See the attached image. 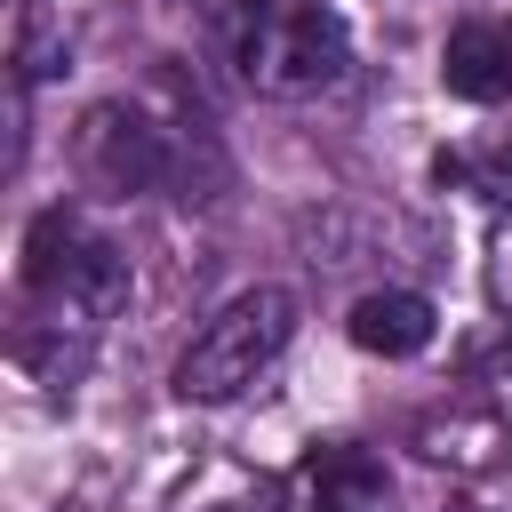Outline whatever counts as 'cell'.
Returning a JSON list of instances; mask_svg holds the SVG:
<instances>
[{
  "label": "cell",
  "instance_id": "1",
  "mask_svg": "<svg viewBox=\"0 0 512 512\" xmlns=\"http://www.w3.org/2000/svg\"><path fill=\"white\" fill-rule=\"evenodd\" d=\"M232 64L256 96H320L352 64V32L328 0H240L232 16Z\"/></svg>",
  "mask_w": 512,
  "mask_h": 512
},
{
  "label": "cell",
  "instance_id": "2",
  "mask_svg": "<svg viewBox=\"0 0 512 512\" xmlns=\"http://www.w3.org/2000/svg\"><path fill=\"white\" fill-rule=\"evenodd\" d=\"M288 336H296V296L272 288V280H264V288H240V296H224V304L200 320V336L176 352L168 392L192 400V408L240 400V392L288 352Z\"/></svg>",
  "mask_w": 512,
  "mask_h": 512
},
{
  "label": "cell",
  "instance_id": "3",
  "mask_svg": "<svg viewBox=\"0 0 512 512\" xmlns=\"http://www.w3.org/2000/svg\"><path fill=\"white\" fill-rule=\"evenodd\" d=\"M80 168H88L104 192H160V184L184 176V152H176V128H160L144 104L104 96V104L80 120Z\"/></svg>",
  "mask_w": 512,
  "mask_h": 512
},
{
  "label": "cell",
  "instance_id": "4",
  "mask_svg": "<svg viewBox=\"0 0 512 512\" xmlns=\"http://www.w3.org/2000/svg\"><path fill=\"white\" fill-rule=\"evenodd\" d=\"M440 88L464 104H504L512 96V16H464L440 40Z\"/></svg>",
  "mask_w": 512,
  "mask_h": 512
},
{
  "label": "cell",
  "instance_id": "5",
  "mask_svg": "<svg viewBox=\"0 0 512 512\" xmlns=\"http://www.w3.org/2000/svg\"><path fill=\"white\" fill-rule=\"evenodd\" d=\"M432 328H440V312H432V296H416V288H368V296L344 312V336H352L360 352H376V360H416V352L432 344Z\"/></svg>",
  "mask_w": 512,
  "mask_h": 512
},
{
  "label": "cell",
  "instance_id": "6",
  "mask_svg": "<svg viewBox=\"0 0 512 512\" xmlns=\"http://www.w3.org/2000/svg\"><path fill=\"white\" fill-rule=\"evenodd\" d=\"M384 496H392L384 456H368V448H352V440L304 456V504H296V512H384Z\"/></svg>",
  "mask_w": 512,
  "mask_h": 512
},
{
  "label": "cell",
  "instance_id": "7",
  "mask_svg": "<svg viewBox=\"0 0 512 512\" xmlns=\"http://www.w3.org/2000/svg\"><path fill=\"white\" fill-rule=\"evenodd\" d=\"M432 176H440V184H472L480 200L504 208V200H512V144H488V152H440Z\"/></svg>",
  "mask_w": 512,
  "mask_h": 512
}]
</instances>
